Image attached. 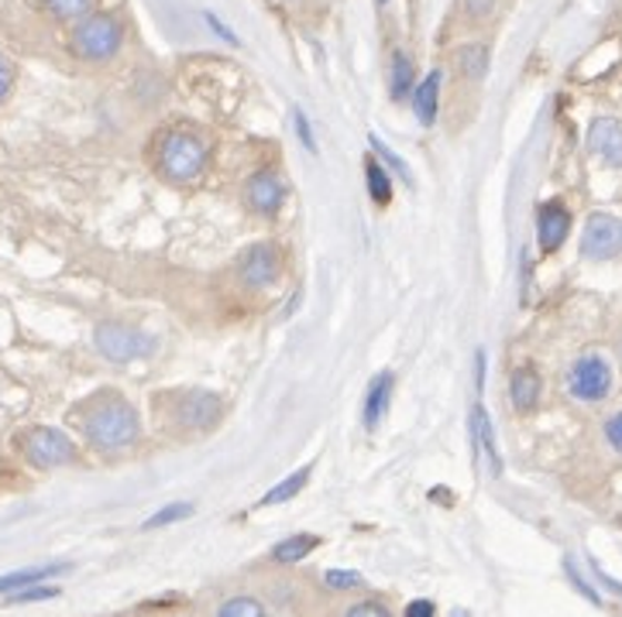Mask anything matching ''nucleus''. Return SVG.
Returning a JSON list of instances; mask_svg holds the SVG:
<instances>
[{
  "label": "nucleus",
  "instance_id": "29",
  "mask_svg": "<svg viewBox=\"0 0 622 617\" xmlns=\"http://www.w3.org/2000/svg\"><path fill=\"white\" fill-rule=\"evenodd\" d=\"M468 21H489L499 8V0H461Z\"/></svg>",
  "mask_w": 622,
  "mask_h": 617
},
{
  "label": "nucleus",
  "instance_id": "31",
  "mask_svg": "<svg viewBox=\"0 0 622 617\" xmlns=\"http://www.w3.org/2000/svg\"><path fill=\"white\" fill-rule=\"evenodd\" d=\"M564 569H568V579H571V584H574V590H578V594H584V597H589V600H592V604L599 607V604H602L599 590H595V587L589 584V579H584V576L578 573V566H574L571 559H564Z\"/></svg>",
  "mask_w": 622,
  "mask_h": 617
},
{
  "label": "nucleus",
  "instance_id": "27",
  "mask_svg": "<svg viewBox=\"0 0 622 617\" xmlns=\"http://www.w3.org/2000/svg\"><path fill=\"white\" fill-rule=\"evenodd\" d=\"M324 584H327L330 590L348 594V590L365 587V576H361V573H355V569H327V573H324Z\"/></svg>",
  "mask_w": 622,
  "mask_h": 617
},
{
  "label": "nucleus",
  "instance_id": "28",
  "mask_svg": "<svg viewBox=\"0 0 622 617\" xmlns=\"http://www.w3.org/2000/svg\"><path fill=\"white\" fill-rule=\"evenodd\" d=\"M368 144H371V152H375L378 158H383L389 168H396V175L402 178V183H412V172H409V165H406V162H402V158H399L392 148H386L383 137H375V134H371V137H368Z\"/></svg>",
  "mask_w": 622,
  "mask_h": 617
},
{
  "label": "nucleus",
  "instance_id": "19",
  "mask_svg": "<svg viewBox=\"0 0 622 617\" xmlns=\"http://www.w3.org/2000/svg\"><path fill=\"white\" fill-rule=\"evenodd\" d=\"M214 617H268V604L255 594H231L214 607Z\"/></svg>",
  "mask_w": 622,
  "mask_h": 617
},
{
  "label": "nucleus",
  "instance_id": "6",
  "mask_svg": "<svg viewBox=\"0 0 622 617\" xmlns=\"http://www.w3.org/2000/svg\"><path fill=\"white\" fill-rule=\"evenodd\" d=\"M93 343L111 364H131V360H142V357L155 353V337L137 330V326L118 322V319L100 322L93 330Z\"/></svg>",
  "mask_w": 622,
  "mask_h": 617
},
{
  "label": "nucleus",
  "instance_id": "18",
  "mask_svg": "<svg viewBox=\"0 0 622 617\" xmlns=\"http://www.w3.org/2000/svg\"><path fill=\"white\" fill-rule=\"evenodd\" d=\"M471 425H475V443H478V450L486 453V460H489V466H492V477H499V474H502V456H499V446H496L492 419H489V412L481 409V405H475Z\"/></svg>",
  "mask_w": 622,
  "mask_h": 617
},
{
  "label": "nucleus",
  "instance_id": "10",
  "mask_svg": "<svg viewBox=\"0 0 622 617\" xmlns=\"http://www.w3.org/2000/svg\"><path fill=\"white\" fill-rule=\"evenodd\" d=\"M286 196H289V189L283 183V175L272 172V168L255 172L248 183H245V203L258 216H275V213L286 206Z\"/></svg>",
  "mask_w": 622,
  "mask_h": 617
},
{
  "label": "nucleus",
  "instance_id": "12",
  "mask_svg": "<svg viewBox=\"0 0 622 617\" xmlns=\"http://www.w3.org/2000/svg\"><path fill=\"white\" fill-rule=\"evenodd\" d=\"M589 152H595L605 165L622 168V124L615 117H595L592 121Z\"/></svg>",
  "mask_w": 622,
  "mask_h": 617
},
{
  "label": "nucleus",
  "instance_id": "8",
  "mask_svg": "<svg viewBox=\"0 0 622 617\" xmlns=\"http://www.w3.org/2000/svg\"><path fill=\"white\" fill-rule=\"evenodd\" d=\"M283 268H286V254L275 240H258L252 244L245 254L237 258V281L252 288V292H262V288H272L275 281L283 278Z\"/></svg>",
  "mask_w": 622,
  "mask_h": 617
},
{
  "label": "nucleus",
  "instance_id": "13",
  "mask_svg": "<svg viewBox=\"0 0 622 617\" xmlns=\"http://www.w3.org/2000/svg\"><path fill=\"white\" fill-rule=\"evenodd\" d=\"M540 391H543V378L533 364L516 368L509 378V402L520 415H530L540 405Z\"/></svg>",
  "mask_w": 622,
  "mask_h": 617
},
{
  "label": "nucleus",
  "instance_id": "17",
  "mask_svg": "<svg viewBox=\"0 0 622 617\" xmlns=\"http://www.w3.org/2000/svg\"><path fill=\"white\" fill-rule=\"evenodd\" d=\"M317 546H320V538H317V535H309V532L286 535L283 542H275V546H272V563H279V566H296V563H303L306 556H314Z\"/></svg>",
  "mask_w": 622,
  "mask_h": 617
},
{
  "label": "nucleus",
  "instance_id": "26",
  "mask_svg": "<svg viewBox=\"0 0 622 617\" xmlns=\"http://www.w3.org/2000/svg\"><path fill=\"white\" fill-rule=\"evenodd\" d=\"M340 617H392V607L383 597H365V600H355L344 607Z\"/></svg>",
  "mask_w": 622,
  "mask_h": 617
},
{
  "label": "nucleus",
  "instance_id": "23",
  "mask_svg": "<svg viewBox=\"0 0 622 617\" xmlns=\"http://www.w3.org/2000/svg\"><path fill=\"white\" fill-rule=\"evenodd\" d=\"M309 474H314V466H299L296 474H289L286 481L275 484V487H272V491H268V494H265L258 504H262V507H275V504H286V501H293V497H296V494H299V491L309 484Z\"/></svg>",
  "mask_w": 622,
  "mask_h": 617
},
{
  "label": "nucleus",
  "instance_id": "34",
  "mask_svg": "<svg viewBox=\"0 0 622 617\" xmlns=\"http://www.w3.org/2000/svg\"><path fill=\"white\" fill-rule=\"evenodd\" d=\"M293 121H296V134H299V141H303V148L306 152H317V141H314V131H309V117L299 111V106H296V111H293Z\"/></svg>",
  "mask_w": 622,
  "mask_h": 617
},
{
  "label": "nucleus",
  "instance_id": "2",
  "mask_svg": "<svg viewBox=\"0 0 622 617\" xmlns=\"http://www.w3.org/2000/svg\"><path fill=\"white\" fill-rule=\"evenodd\" d=\"M155 172L172 186H190L211 165V144L190 127H169L155 137Z\"/></svg>",
  "mask_w": 622,
  "mask_h": 617
},
{
  "label": "nucleus",
  "instance_id": "21",
  "mask_svg": "<svg viewBox=\"0 0 622 617\" xmlns=\"http://www.w3.org/2000/svg\"><path fill=\"white\" fill-rule=\"evenodd\" d=\"M365 186H368V199L386 206L392 199V175L386 172V165L378 158H368L365 162Z\"/></svg>",
  "mask_w": 622,
  "mask_h": 617
},
{
  "label": "nucleus",
  "instance_id": "15",
  "mask_svg": "<svg viewBox=\"0 0 622 617\" xmlns=\"http://www.w3.org/2000/svg\"><path fill=\"white\" fill-rule=\"evenodd\" d=\"M69 566L65 563H45V566H28V569H14V573H4L0 576V594H18V590H28V587H42L49 584L52 576L65 573Z\"/></svg>",
  "mask_w": 622,
  "mask_h": 617
},
{
  "label": "nucleus",
  "instance_id": "4",
  "mask_svg": "<svg viewBox=\"0 0 622 617\" xmlns=\"http://www.w3.org/2000/svg\"><path fill=\"white\" fill-rule=\"evenodd\" d=\"M165 409L169 419L176 429L183 432H211L221 425L227 405L217 391H206V388H186V391H172L165 398Z\"/></svg>",
  "mask_w": 622,
  "mask_h": 617
},
{
  "label": "nucleus",
  "instance_id": "24",
  "mask_svg": "<svg viewBox=\"0 0 622 617\" xmlns=\"http://www.w3.org/2000/svg\"><path fill=\"white\" fill-rule=\"evenodd\" d=\"M196 515V507L190 504V501H180V504H165V507H159V512L152 515V518H145V532L149 528H165V525H176V522H186V518H193Z\"/></svg>",
  "mask_w": 622,
  "mask_h": 617
},
{
  "label": "nucleus",
  "instance_id": "22",
  "mask_svg": "<svg viewBox=\"0 0 622 617\" xmlns=\"http://www.w3.org/2000/svg\"><path fill=\"white\" fill-rule=\"evenodd\" d=\"M389 86H392V100L396 103L409 100L412 90H417V69H412V62H409L406 52L392 55V80H389Z\"/></svg>",
  "mask_w": 622,
  "mask_h": 617
},
{
  "label": "nucleus",
  "instance_id": "1",
  "mask_svg": "<svg viewBox=\"0 0 622 617\" xmlns=\"http://www.w3.org/2000/svg\"><path fill=\"white\" fill-rule=\"evenodd\" d=\"M77 422L83 429V440L103 456L124 453L142 440V419H137L134 405L114 388L90 394L77 409Z\"/></svg>",
  "mask_w": 622,
  "mask_h": 617
},
{
  "label": "nucleus",
  "instance_id": "33",
  "mask_svg": "<svg viewBox=\"0 0 622 617\" xmlns=\"http://www.w3.org/2000/svg\"><path fill=\"white\" fill-rule=\"evenodd\" d=\"M203 21H206V28H211V31L217 34L221 42H227V45H241V39H237V34H234V31H231V28H227V24H224V21L217 18V14H214V11H203Z\"/></svg>",
  "mask_w": 622,
  "mask_h": 617
},
{
  "label": "nucleus",
  "instance_id": "9",
  "mask_svg": "<svg viewBox=\"0 0 622 617\" xmlns=\"http://www.w3.org/2000/svg\"><path fill=\"white\" fill-rule=\"evenodd\" d=\"M581 254L589 261H609L615 254H622V220L612 213H592L584 220L581 234Z\"/></svg>",
  "mask_w": 622,
  "mask_h": 617
},
{
  "label": "nucleus",
  "instance_id": "35",
  "mask_svg": "<svg viewBox=\"0 0 622 617\" xmlns=\"http://www.w3.org/2000/svg\"><path fill=\"white\" fill-rule=\"evenodd\" d=\"M11 86H14V65L0 55V103L8 100V93H11Z\"/></svg>",
  "mask_w": 622,
  "mask_h": 617
},
{
  "label": "nucleus",
  "instance_id": "16",
  "mask_svg": "<svg viewBox=\"0 0 622 617\" xmlns=\"http://www.w3.org/2000/svg\"><path fill=\"white\" fill-rule=\"evenodd\" d=\"M440 83H443V72L440 69H430L424 83H417L412 90V111H417V121L424 127H434L437 121V106H440Z\"/></svg>",
  "mask_w": 622,
  "mask_h": 617
},
{
  "label": "nucleus",
  "instance_id": "36",
  "mask_svg": "<svg viewBox=\"0 0 622 617\" xmlns=\"http://www.w3.org/2000/svg\"><path fill=\"white\" fill-rule=\"evenodd\" d=\"M402 617H437V604L434 600H409Z\"/></svg>",
  "mask_w": 622,
  "mask_h": 617
},
{
  "label": "nucleus",
  "instance_id": "37",
  "mask_svg": "<svg viewBox=\"0 0 622 617\" xmlns=\"http://www.w3.org/2000/svg\"><path fill=\"white\" fill-rule=\"evenodd\" d=\"M378 4H386V0H378Z\"/></svg>",
  "mask_w": 622,
  "mask_h": 617
},
{
  "label": "nucleus",
  "instance_id": "32",
  "mask_svg": "<svg viewBox=\"0 0 622 617\" xmlns=\"http://www.w3.org/2000/svg\"><path fill=\"white\" fill-rule=\"evenodd\" d=\"M52 597H59V590H55V587H49V584H42V587L18 590V594H11L8 600H11V604H34V600H52Z\"/></svg>",
  "mask_w": 622,
  "mask_h": 617
},
{
  "label": "nucleus",
  "instance_id": "30",
  "mask_svg": "<svg viewBox=\"0 0 622 617\" xmlns=\"http://www.w3.org/2000/svg\"><path fill=\"white\" fill-rule=\"evenodd\" d=\"M602 435H605L609 450L622 456V412H612V415L602 422Z\"/></svg>",
  "mask_w": 622,
  "mask_h": 617
},
{
  "label": "nucleus",
  "instance_id": "14",
  "mask_svg": "<svg viewBox=\"0 0 622 617\" xmlns=\"http://www.w3.org/2000/svg\"><path fill=\"white\" fill-rule=\"evenodd\" d=\"M392 394H396V374L392 371H383L375 374L371 384H368V394H365V429H378V422L386 419L389 405H392Z\"/></svg>",
  "mask_w": 622,
  "mask_h": 617
},
{
  "label": "nucleus",
  "instance_id": "5",
  "mask_svg": "<svg viewBox=\"0 0 622 617\" xmlns=\"http://www.w3.org/2000/svg\"><path fill=\"white\" fill-rule=\"evenodd\" d=\"M18 446L34 470H55L77 463V443L55 425H31L18 435Z\"/></svg>",
  "mask_w": 622,
  "mask_h": 617
},
{
  "label": "nucleus",
  "instance_id": "20",
  "mask_svg": "<svg viewBox=\"0 0 622 617\" xmlns=\"http://www.w3.org/2000/svg\"><path fill=\"white\" fill-rule=\"evenodd\" d=\"M489 62H492V55H489V45H486V42H468V45H461V52H458V69L465 72V80H471V83L486 80Z\"/></svg>",
  "mask_w": 622,
  "mask_h": 617
},
{
  "label": "nucleus",
  "instance_id": "11",
  "mask_svg": "<svg viewBox=\"0 0 622 617\" xmlns=\"http://www.w3.org/2000/svg\"><path fill=\"white\" fill-rule=\"evenodd\" d=\"M571 234V213L564 203H543L540 213H537V240H540V250L543 254H554L561 250V244L568 240Z\"/></svg>",
  "mask_w": 622,
  "mask_h": 617
},
{
  "label": "nucleus",
  "instance_id": "25",
  "mask_svg": "<svg viewBox=\"0 0 622 617\" xmlns=\"http://www.w3.org/2000/svg\"><path fill=\"white\" fill-rule=\"evenodd\" d=\"M42 4L62 21H80L86 14H93V0H42Z\"/></svg>",
  "mask_w": 622,
  "mask_h": 617
},
{
  "label": "nucleus",
  "instance_id": "7",
  "mask_svg": "<svg viewBox=\"0 0 622 617\" xmlns=\"http://www.w3.org/2000/svg\"><path fill=\"white\" fill-rule=\"evenodd\" d=\"M612 384H615V374H612V364L599 353H584L578 357L571 371H568V394L581 405H599L612 394Z\"/></svg>",
  "mask_w": 622,
  "mask_h": 617
},
{
  "label": "nucleus",
  "instance_id": "3",
  "mask_svg": "<svg viewBox=\"0 0 622 617\" xmlns=\"http://www.w3.org/2000/svg\"><path fill=\"white\" fill-rule=\"evenodd\" d=\"M69 45H73V52L83 62H108L124 45V24L111 11H93L77 21L73 34H69Z\"/></svg>",
  "mask_w": 622,
  "mask_h": 617
}]
</instances>
